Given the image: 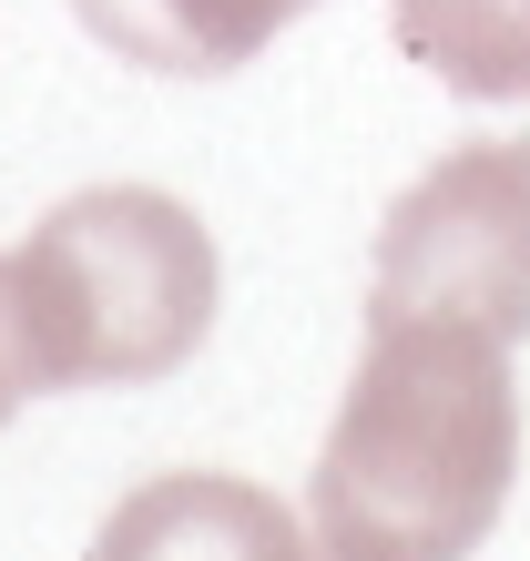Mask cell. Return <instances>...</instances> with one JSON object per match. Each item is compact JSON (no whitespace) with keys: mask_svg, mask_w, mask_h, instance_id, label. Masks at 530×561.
Masks as SVG:
<instances>
[{"mask_svg":"<svg viewBox=\"0 0 530 561\" xmlns=\"http://www.w3.org/2000/svg\"><path fill=\"white\" fill-rule=\"evenodd\" d=\"M520 480L510 347L470 327H368L357 388L316 449L307 520L326 561H470Z\"/></svg>","mask_w":530,"mask_h":561,"instance_id":"6da1fadb","label":"cell"},{"mask_svg":"<svg viewBox=\"0 0 530 561\" xmlns=\"http://www.w3.org/2000/svg\"><path fill=\"white\" fill-rule=\"evenodd\" d=\"M42 388H153L215 327V236L153 184H92L0 245Z\"/></svg>","mask_w":530,"mask_h":561,"instance_id":"7a4b0ae2","label":"cell"},{"mask_svg":"<svg viewBox=\"0 0 530 561\" xmlns=\"http://www.w3.org/2000/svg\"><path fill=\"white\" fill-rule=\"evenodd\" d=\"M428 317L470 337H530V134L459 144L388 205L378 225V276L368 327Z\"/></svg>","mask_w":530,"mask_h":561,"instance_id":"3957f363","label":"cell"},{"mask_svg":"<svg viewBox=\"0 0 530 561\" xmlns=\"http://www.w3.org/2000/svg\"><path fill=\"white\" fill-rule=\"evenodd\" d=\"M92 561H326V541L307 511H286L235 470H163L113 501Z\"/></svg>","mask_w":530,"mask_h":561,"instance_id":"277c9868","label":"cell"},{"mask_svg":"<svg viewBox=\"0 0 530 561\" xmlns=\"http://www.w3.org/2000/svg\"><path fill=\"white\" fill-rule=\"evenodd\" d=\"M72 11L92 42H113L143 72H235L316 0H72Z\"/></svg>","mask_w":530,"mask_h":561,"instance_id":"5b68a950","label":"cell"},{"mask_svg":"<svg viewBox=\"0 0 530 561\" xmlns=\"http://www.w3.org/2000/svg\"><path fill=\"white\" fill-rule=\"evenodd\" d=\"M398 51L470 103H530V0H388Z\"/></svg>","mask_w":530,"mask_h":561,"instance_id":"8992f818","label":"cell"},{"mask_svg":"<svg viewBox=\"0 0 530 561\" xmlns=\"http://www.w3.org/2000/svg\"><path fill=\"white\" fill-rule=\"evenodd\" d=\"M21 399H42V368H31V337H21V307H11V276H0V419Z\"/></svg>","mask_w":530,"mask_h":561,"instance_id":"52a82bcc","label":"cell"}]
</instances>
